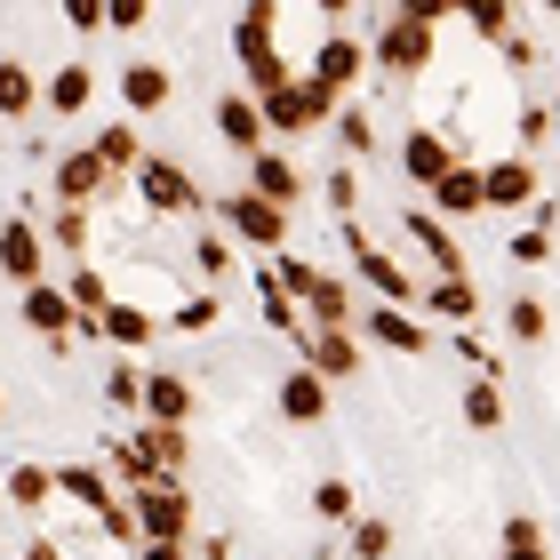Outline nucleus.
Wrapping results in <instances>:
<instances>
[{"instance_id": "nucleus-1", "label": "nucleus", "mask_w": 560, "mask_h": 560, "mask_svg": "<svg viewBox=\"0 0 560 560\" xmlns=\"http://www.w3.org/2000/svg\"><path fill=\"white\" fill-rule=\"evenodd\" d=\"M337 233H345V248H352V280H361V289H376V296L393 304V313H417V304H424V280L400 265V257H385V248H376L352 217L337 224Z\"/></svg>"}, {"instance_id": "nucleus-2", "label": "nucleus", "mask_w": 560, "mask_h": 560, "mask_svg": "<svg viewBox=\"0 0 560 560\" xmlns=\"http://www.w3.org/2000/svg\"><path fill=\"white\" fill-rule=\"evenodd\" d=\"M432 48H441V9H393L385 33H376V65L393 81H409V72L432 65Z\"/></svg>"}, {"instance_id": "nucleus-3", "label": "nucleus", "mask_w": 560, "mask_h": 560, "mask_svg": "<svg viewBox=\"0 0 560 560\" xmlns=\"http://www.w3.org/2000/svg\"><path fill=\"white\" fill-rule=\"evenodd\" d=\"M257 113H265V137H313V129H328V120H337V96H320V89L296 72L289 89L257 96Z\"/></svg>"}, {"instance_id": "nucleus-4", "label": "nucleus", "mask_w": 560, "mask_h": 560, "mask_svg": "<svg viewBox=\"0 0 560 560\" xmlns=\"http://www.w3.org/2000/svg\"><path fill=\"white\" fill-rule=\"evenodd\" d=\"M272 24H280V9H241V33H233V48H241V65H248V81H257V96H272V89H289L296 72H289V57L272 48Z\"/></svg>"}, {"instance_id": "nucleus-5", "label": "nucleus", "mask_w": 560, "mask_h": 560, "mask_svg": "<svg viewBox=\"0 0 560 560\" xmlns=\"http://www.w3.org/2000/svg\"><path fill=\"white\" fill-rule=\"evenodd\" d=\"M137 537H144V545H185V537H192V497H185V480H152V489H137Z\"/></svg>"}, {"instance_id": "nucleus-6", "label": "nucleus", "mask_w": 560, "mask_h": 560, "mask_svg": "<svg viewBox=\"0 0 560 560\" xmlns=\"http://www.w3.org/2000/svg\"><path fill=\"white\" fill-rule=\"evenodd\" d=\"M217 217L224 224H233V241H248V248H272V257H280V248H289V209H272V200H257V192H224L217 200Z\"/></svg>"}, {"instance_id": "nucleus-7", "label": "nucleus", "mask_w": 560, "mask_h": 560, "mask_svg": "<svg viewBox=\"0 0 560 560\" xmlns=\"http://www.w3.org/2000/svg\"><path fill=\"white\" fill-rule=\"evenodd\" d=\"M137 192H144V209H161V217H192L200 209V185L185 176V161H168V152H144Z\"/></svg>"}, {"instance_id": "nucleus-8", "label": "nucleus", "mask_w": 560, "mask_h": 560, "mask_svg": "<svg viewBox=\"0 0 560 560\" xmlns=\"http://www.w3.org/2000/svg\"><path fill=\"white\" fill-rule=\"evenodd\" d=\"M480 200H489V209H528V200H537V161H528V152L480 161Z\"/></svg>"}, {"instance_id": "nucleus-9", "label": "nucleus", "mask_w": 560, "mask_h": 560, "mask_svg": "<svg viewBox=\"0 0 560 560\" xmlns=\"http://www.w3.org/2000/svg\"><path fill=\"white\" fill-rule=\"evenodd\" d=\"M40 265H48V233L24 224V217H9L0 224V272H9L16 289H40Z\"/></svg>"}, {"instance_id": "nucleus-10", "label": "nucleus", "mask_w": 560, "mask_h": 560, "mask_svg": "<svg viewBox=\"0 0 560 560\" xmlns=\"http://www.w3.org/2000/svg\"><path fill=\"white\" fill-rule=\"evenodd\" d=\"M361 65H369V48H361V40H352V33H328L304 81H313L320 96H352V81H361Z\"/></svg>"}, {"instance_id": "nucleus-11", "label": "nucleus", "mask_w": 560, "mask_h": 560, "mask_svg": "<svg viewBox=\"0 0 560 560\" xmlns=\"http://www.w3.org/2000/svg\"><path fill=\"white\" fill-rule=\"evenodd\" d=\"M248 192H257V200H272V209H296V200H304V168L289 161V152H257V161H248Z\"/></svg>"}, {"instance_id": "nucleus-12", "label": "nucleus", "mask_w": 560, "mask_h": 560, "mask_svg": "<svg viewBox=\"0 0 560 560\" xmlns=\"http://www.w3.org/2000/svg\"><path fill=\"white\" fill-rule=\"evenodd\" d=\"M400 168H409V185H441V176L456 168V144L441 137V129H409V137H400Z\"/></svg>"}, {"instance_id": "nucleus-13", "label": "nucleus", "mask_w": 560, "mask_h": 560, "mask_svg": "<svg viewBox=\"0 0 560 560\" xmlns=\"http://www.w3.org/2000/svg\"><path fill=\"white\" fill-rule=\"evenodd\" d=\"M209 120H217V137L233 144L241 161H257V152H265V113H257V96H217Z\"/></svg>"}, {"instance_id": "nucleus-14", "label": "nucleus", "mask_w": 560, "mask_h": 560, "mask_svg": "<svg viewBox=\"0 0 560 560\" xmlns=\"http://www.w3.org/2000/svg\"><path fill=\"white\" fill-rule=\"evenodd\" d=\"M40 105L57 113V120H81V113L96 105V72H89L81 57H72V65H57V72L40 81Z\"/></svg>"}, {"instance_id": "nucleus-15", "label": "nucleus", "mask_w": 560, "mask_h": 560, "mask_svg": "<svg viewBox=\"0 0 560 560\" xmlns=\"http://www.w3.org/2000/svg\"><path fill=\"white\" fill-rule=\"evenodd\" d=\"M400 241H417L424 257H432V280H465V248L448 241V224L432 217V209H417L409 224H400Z\"/></svg>"}, {"instance_id": "nucleus-16", "label": "nucleus", "mask_w": 560, "mask_h": 560, "mask_svg": "<svg viewBox=\"0 0 560 560\" xmlns=\"http://www.w3.org/2000/svg\"><path fill=\"white\" fill-rule=\"evenodd\" d=\"M144 424H192V385L176 369H144Z\"/></svg>"}, {"instance_id": "nucleus-17", "label": "nucleus", "mask_w": 560, "mask_h": 560, "mask_svg": "<svg viewBox=\"0 0 560 560\" xmlns=\"http://www.w3.org/2000/svg\"><path fill=\"white\" fill-rule=\"evenodd\" d=\"M489 200H480V161H456L441 185H432V217L441 224H456V217H480Z\"/></svg>"}, {"instance_id": "nucleus-18", "label": "nucleus", "mask_w": 560, "mask_h": 560, "mask_svg": "<svg viewBox=\"0 0 560 560\" xmlns=\"http://www.w3.org/2000/svg\"><path fill=\"white\" fill-rule=\"evenodd\" d=\"M168 96H176V72H168V65H144V57H137L129 72H120V105H129L137 120H144V113H168Z\"/></svg>"}, {"instance_id": "nucleus-19", "label": "nucleus", "mask_w": 560, "mask_h": 560, "mask_svg": "<svg viewBox=\"0 0 560 560\" xmlns=\"http://www.w3.org/2000/svg\"><path fill=\"white\" fill-rule=\"evenodd\" d=\"M129 448L144 456V472H152V480H176V472H185V456H192V441H185L176 424H137V441H129Z\"/></svg>"}, {"instance_id": "nucleus-20", "label": "nucleus", "mask_w": 560, "mask_h": 560, "mask_svg": "<svg viewBox=\"0 0 560 560\" xmlns=\"http://www.w3.org/2000/svg\"><path fill=\"white\" fill-rule=\"evenodd\" d=\"M304 369H313L320 385L352 376V369H361V352H352V328H313V337H304Z\"/></svg>"}, {"instance_id": "nucleus-21", "label": "nucleus", "mask_w": 560, "mask_h": 560, "mask_svg": "<svg viewBox=\"0 0 560 560\" xmlns=\"http://www.w3.org/2000/svg\"><path fill=\"white\" fill-rule=\"evenodd\" d=\"M105 185H113V176H105V161H96L89 144H81V152H65V161H57V200H65V209H89V200L105 192Z\"/></svg>"}, {"instance_id": "nucleus-22", "label": "nucleus", "mask_w": 560, "mask_h": 560, "mask_svg": "<svg viewBox=\"0 0 560 560\" xmlns=\"http://www.w3.org/2000/svg\"><path fill=\"white\" fill-rule=\"evenodd\" d=\"M72 320H81V313H72L65 289H48V280H40V289H24V328H40L48 345H72Z\"/></svg>"}, {"instance_id": "nucleus-23", "label": "nucleus", "mask_w": 560, "mask_h": 560, "mask_svg": "<svg viewBox=\"0 0 560 560\" xmlns=\"http://www.w3.org/2000/svg\"><path fill=\"white\" fill-rule=\"evenodd\" d=\"M361 328L385 352H432V328L417 320V313H393V304H376V313H361Z\"/></svg>"}, {"instance_id": "nucleus-24", "label": "nucleus", "mask_w": 560, "mask_h": 560, "mask_svg": "<svg viewBox=\"0 0 560 560\" xmlns=\"http://www.w3.org/2000/svg\"><path fill=\"white\" fill-rule=\"evenodd\" d=\"M280 417H289V424H320V417H328V385H320L313 369H289V376H280Z\"/></svg>"}, {"instance_id": "nucleus-25", "label": "nucleus", "mask_w": 560, "mask_h": 560, "mask_svg": "<svg viewBox=\"0 0 560 560\" xmlns=\"http://www.w3.org/2000/svg\"><path fill=\"white\" fill-rule=\"evenodd\" d=\"M57 497H72V504H89L96 521H113L120 504H113V480L96 472V465H57Z\"/></svg>"}, {"instance_id": "nucleus-26", "label": "nucleus", "mask_w": 560, "mask_h": 560, "mask_svg": "<svg viewBox=\"0 0 560 560\" xmlns=\"http://www.w3.org/2000/svg\"><path fill=\"white\" fill-rule=\"evenodd\" d=\"M96 337H105V345H120V352H137V345H152V313H144V304H105V313H96Z\"/></svg>"}, {"instance_id": "nucleus-27", "label": "nucleus", "mask_w": 560, "mask_h": 560, "mask_svg": "<svg viewBox=\"0 0 560 560\" xmlns=\"http://www.w3.org/2000/svg\"><path fill=\"white\" fill-rule=\"evenodd\" d=\"M89 152H96V161H105V176H120V168L137 176V168H144V144H137V129H129V120H105Z\"/></svg>"}, {"instance_id": "nucleus-28", "label": "nucleus", "mask_w": 560, "mask_h": 560, "mask_svg": "<svg viewBox=\"0 0 560 560\" xmlns=\"http://www.w3.org/2000/svg\"><path fill=\"white\" fill-rule=\"evenodd\" d=\"M40 105V72H24L16 57H0V120H24Z\"/></svg>"}, {"instance_id": "nucleus-29", "label": "nucleus", "mask_w": 560, "mask_h": 560, "mask_svg": "<svg viewBox=\"0 0 560 560\" xmlns=\"http://www.w3.org/2000/svg\"><path fill=\"white\" fill-rule=\"evenodd\" d=\"M424 313H441V320H480V289H472V280H424Z\"/></svg>"}, {"instance_id": "nucleus-30", "label": "nucleus", "mask_w": 560, "mask_h": 560, "mask_svg": "<svg viewBox=\"0 0 560 560\" xmlns=\"http://www.w3.org/2000/svg\"><path fill=\"white\" fill-rule=\"evenodd\" d=\"M65 296H72V313H81V320H96V313H105V304H113V280L96 272V265H72Z\"/></svg>"}, {"instance_id": "nucleus-31", "label": "nucleus", "mask_w": 560, "mask_h": 560, "mask_svg": "<svg viewBox=\"0 0 560 560\" xmlns=\"http://www.w3.org/2000/svg\"><path fill=\"white\" fill-rule=\"evenodd\" d=\"M504 328H513V345H545L552 337V313L537 296H513V313H504Z\"/></svg>"}, {"instance_id": "nucleus-32", "label": "nucleus", "mask_w": 560, "mask_h": 560, "mask_svg": "<svg viewBox=\"0 0 560 560\" xmlns=\"http://www.w3.org/2000/svg\"><path fill=\"white\" fill-rule=\"evenodd\" d=\"M465 424H472V432H497V424H504V393L489 385V376L465 385Z\"/></svg>"}, {"instance_id": "nucleus-33", "label": "nucleus", "mask_w": 560, "mask_h": 560, "mask_svg": "<svg viewBox=\"0 0 560 560\" xmlns=\"http://www.w3.org/2000/svg\"><path fill=\"white\" fill-rule=\"evenodd\" d=\"M105 400H113V409H137V417H144V369H137V361H113Z\"/></svg>"}, {"instance_id": "nucleus-34", "label": "nucleus", "mask_w": 560, "mask_h": 560, "mask_svg": "<svg viewBox=\"0 0 560 560\" xmlns=\"http://www.w3.org/2000/svg\"><path fill=\"white\" fill-rule=\"evenodd\" d=\"M504 560H552V552H545V528L528 521V513L504 521Z\"/></svg>"}, {"instance_id": "nucleus-35", "label": "nucleus", "mask_w": 560, "mask_h": 560, "mask_svg": "<svg viewBox=\"0 0 560 560\" xmlns=\"http://www.w3.org/2000/svg\"><path fill=\"white\" fill-rule=\"evenodd\" d=\"M9 497L16 504H48V497H57V472H48V465H16L9 472Z\"/></svg>"}, {"instance_id": "nucleus-36", "label": "nucleus", "mask_w": 560, "mask_h": 560, "mask_svg": "<svg viewBox=\"0 0 560 560\" xmlns=\"http://www.w3.org/2000/svg\"><path fill=\"white\" fill-rule=\"evenodd\" d=\"M48 248L81 257V248H89V209H57V224H48Z\"/></svg>"}, {"instance_id": "nucleus-37", "label": "nucleus", "mask_w": 560, "mask_h": 560, "mask_svg": "<svg viewBox=\"0 0 560 560\" xmlns=\"http://www.w3.org/2000/svg\"><path fill=\"white\" fill-rule=\"evenodd\" d=\"M352 560H393V521H352Z\"/></svg>"}, {"instance_id": "nucleus-38", "label": "nucleus", "mask_w": 560, "mask_h": 560, "mask_svg": "<svg viewBox=\"0 0 560 560\" xmlns=\"http://www.w3.org/2000/svg\"><path fill=\"white\" fill-rule=\"evenodd\" d=\"M313 513H320V521H352V480H345V472L313 489Z\"/></svg>"}, {"instance_id": "nucleus-39", "label": "nucleus", "mask_w": 560, "mask_h": 560, "mask_svg": "<svg viewBox=\"0 0 560 560\" xmlns=\"http://www.w3.org/2000/svg\"><path fill=\"white\" fill-rule=\"evenodd\" d=\"M337 137H345V152H376V129H369V113H361V105H345V113H337Z\"/></svg>"}, {"instance_id": "nucleus-40", "label": "nucleus", "mask_w": 560, "mask_h": 560, "mask_svg": "<svg viewBox=\"0 0 560 560\" xmlns=\"http://www.w3.org/2000/svg\"><path fill=\"white\" fill-rule=\"evenodd\" d=\"M192 257H200V272H233V241H224V233H200Z\"/></svg>"}, {"instance_id": "nucleus-41", "label": "nucleus", "mask_w": 560, "mask_h": 560, "mask_svg": "<svg viewBox=\"0 0 560 560\" xmlns=\"http://www.w3.org/2000/svg\"><path fill=\"white\" fill-rule=\"evenodd\" d=\"M105 24H113V33H144L152 9H144V0H105Z\"/></svg>"}, {"instance_id": "nucleus-42", "label": "nucleus", "mask_w": 560, "mask_h": 560, "mask_svg": "<svg viewBox=\"0 0 560 560\" xmlns=\"http://www.w3.org/2000/svg\"><path fill=\"white\" fill-rule=\"evenodd\" d=\"M465 24L480 40H513V9H465Z\"/></svg>"}, {"instance_id": "nucleus-43", "label": "nucleus", "mask_w": 560, "mask_h": 560, "mask_svg": "<svg viewBox=\"0 0 560 560\" xmlns=\"http://www.w3.org/2000/svg\"><path fill=\"white\" fill-rule=\"evenodd\" d=\"M352 200H361V176H352V168H337V176H328V209H337V224L352 217Z\"/></svg>"}, {"instance_id": "nucleus-44", "label": "nucleus", "mask_w": 560, "mask_h": 560, "mask_svg": "<svg viewBox=\"0 0 560 560\" xmlns=\"http://www.w3.org/2000/svg\"><path fill=\"white\" fill-rule=\"evenodd\" d=\"M65 24L72 33H105V0H65Z\"/></svg>"}, {"instance_id": "nucleus-45", "label": "nucleus", "mask_w": 560, "mask_h": 560, "mask_svg": "<svg viewBox=\"0 0 560 560\" xmlns=\"http://www.w3.org/2000/svg\"><path fill=\"white\" fill-rule=\"evenodd\" d=\"M217 320V296L209 289H200V296H185V304H176V328H209Z\"/></svg>"}, {"instance_id": "nucleus-46", "label": "nucleus", "mask_w": 560, "mask_h": 560, "mask_svg": "<svg viewBox=\"0 0 560 560\" xmlns=\"http://www.w3.org/2000/svg\"><path fill=\"white\" fill-rule=\"evenodd\" d=\"M513 257L521 265H545L552 257V233H545V224H537V233H513Z\"/></svg>"}, {"instance_id": "nucleus-47", "label": "nucleus", "mask_w": 560, "mask_h": 560, "mask_svg": "<svg viewBox=\"0 0 560 560\" xmlns=\"http://www.w3.org/2000/svg\"><path fill=\"white\" fill-rule=\"evenodd\" d=\"M521 137H528V144H545V137H552V113H545V105H528V113H521Z\"/></svg>"}, {"instance_id": "nucleus-48", "label": "nucleus", "mask_w": 560, "mask_h": 560, "mask_svg": "<svg viewBox=\"0 0 560 560\" xmlns=\"http://www.w3.org/2000/svg\"><path fill=\"white\" fill-rule=\"evenodd\" d=\"M144 560H192V545H144Z\"/></svg>"}, {"instance_id": "nucleus-49", "label": "nucleus", "mask_w": 560, "mask_h": 560, "mask_svg": "<svg viewBox=\"0 0 560 560\" xmlns=\"http://www.w3.org/2000/svg\"><path fill=\"white\" fill-rule=\"evenodd\" d=\"M24 560H65V552H57V545H48V537H40V545H24Z\"/></svg>"}, {"instance_id": "nucleus-50", "label": "nucleus", "mask_w": 560, "mask_h": 560, "mask_svg": "<svg viewBox=\"0 0 560 560\" xmlns=\"http://www.w3.org/2000/svg\"><path fill=\"white\" fill-rule=\"evenodd\" d=\"M0 409H9V400H0Z\"/></svg>"}]
</instances>
